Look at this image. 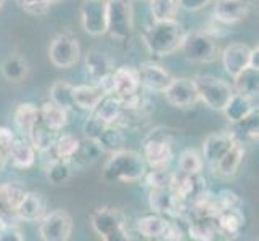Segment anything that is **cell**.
I'll list each match as a JSON object with an SVG mask.
<instances>
[{"mask_svg":"<svg viewBox=\"0 0 259 241\" xmlns=\"http://www.w3.org/2000/svg\"><path fill=\"white\" fill-rule=\"evenodd\" d=\"M177 8V0H150V13L153 21L176 20Z\"/></svg>","mask_w":259,"mask_h":241,"instance_id":"42","label":"cell"},{"mask_svg":"<svg viewBox=\"0 0 259 241\" xmlns=\"http://www.w3.org/2000/svg\"><path fill=\"white\" fill-rule=\"evenodd\" d=\"M52 2H57V0H52Z\"/></svg>","mask_w":259,"mask_h":241,"instance_id":"53","label":"cell"},{"mask_svg":"<svg viewBox=\"0 0 259 241\" xmlns=\"http://www.w3.org/2000/svg\"><path fill=\"white\" fill-rule=\"evenodd\" d=\"M44 169H46L49 180L53 185H63V183H66L69 180V177H71V163L66 159H58L57 158Z\"/></svg>","mask_w":259,"mask_h":241,"instance_id":"43","label":"cell"},{"mask_svg":"<svg viewBox=\"0 0 259 241\" xmlns=\"http://www.w3.org/2000/svg\"><path fill=\"white\" fill-rule=\"evenodd\" d=\"M163 93L169 105L181 110L192 108L200 100L195 80L192 77H172Z\"/></svg>","mask_w":259,"mask_h":241,"instance_id":"11","label":"cell"},{"mask_svg":"<svg viewBox=\"0 0 259 241\" xmlns=\"http://www.w3.org/2000/svg\"><path fill=\"white\" fill-rule=\"evenodd\" d=\"M171 188L174 193L181 198V201L189 206L190 203H193L200 195H203L208 190L206 186V178L200 174H179L176 171V180L172 183Z\"/></svg>","mask_w":259,"mask_h":241,"instance_id":"14","label":"cell"},{"mask_svg":"<svg viewBox=\"0 0 259 241\" xmlns=\"http://www.w3.org/2000/svg\"><path fill=\"white\" fill-rule=\"evenodd\" d=\"M2 74L8 82H15V84L23 82L29 74L28 61L23 57L16 55V53H12V55L7 57L2 63Z\"/></svg>","mask_w":259,"mask_h":241,"instance_id":"33","label":"cell"},{"mask_svg":"<svg viewBox=\"0 0 259 241\" xmlns=\"http://www.w3.org/2000/svg\"><path fill=\"white\" fill-rule=\"evenodd\" d=\"M211 2L212 0H177V5L187 12H198Z\"/></svg>","mask_w":259,"mask_h":241,"instance_id":"46","label":"cell"},{"mask_svg":"<svg viewBox=\"0 0 259 241\" xmlns=\"http://www.w3.org/2000/svg\"><path fill=\"white\" fill-rule=\"evenodd\" d=\"M137 71L132 66H119L113 71V93L119 98L129 97L140 90Z\"/></svg>","mask_w":259,"mask_h":241,"instance_id":"21","label":"cell"},{"mask_svg":"<svg viewBox=\"0 0 259 241\" xmlns=\"http://www.w3.org/2000/svg\"><path fill=\"white\" fill-rule=\"evenodd\" d=\"M49 58L50 63L60 69L73 68L81 58L79 40L69 32H61L55 35L49 47Z\"/></svg>","mask_w":259,"mask_h":241,"instance_id":"8","label":"cell"},{"mask_svg":"<svg viewBox=\"0 0 259 241\" xmlns=\"http://www.w3.org/2000/svg\"><path fill=\"white\" fill-rule=\"evenodd\" d=\"M106 126H108V124L103 122L94 113H91V116H89V118L85 119V122H84V135H85V138L95 141L98 137H100V133L105 130Z\"/></svg>","mask_w":259,"mask_h":241,"instance_id":"44","label":"cell"},{"mask_svg":"<svg viewBox=\"0 0 259 241\" xmlns=\"http://www.w3.org/2000/svg\"><path fill=\"white\" fill-rule=\"evenodd\" d=\"M140 180H144V185L150 190L171 188L176 180V171H171L169 167H155L151 171H147Z\"/></svg>","mask_w":259,"mask_h":241,"instance_id":"35","label":"cell"},{"mask_svg":"<svg viewBox=\"0 0 259 241\" xmlns=\"http://www.w3.org/2000/svg\"><path fill=\"white\" fill-rule=\"evenodd\" d=\"M47 212V203L42 193L26 191L20 206L16 209L15 219L23 222H39Z\"/></svg>","mask_w":259,"mask_h":241,"instance_id":"18","label":"cell"},{"mask_svg":"<svg viewBox=\"0 0 259 241\" xmlns=\"http://www.w3.org/2000/svg\"><path fill=\"white\" fill-rule=\"evenodd\" d=\"M234 90L240 95L257 100L259 93V74L257 69L246 68L234 77Z\"/></svg>","mask_w":259,"mask_h":241,"instance_id":"32","label":"cell"},{"mask_svg":"<svg viewBox=\"0 0 259 241\" xmlns=\"http://www.w3.org/2000/svg\"><path fill=\"white\" fill-rule=\"evenodd\" d=\"M174 130L169 127H155L150 130L144 141H142V156L147 166L155 167H169L174 158L172 153Z\"/></svg>","mask_w":259,"mask_h":241,"instance_id":"3","label":"cell"},{"mask_svg":"<svg viewBox=\"0 0 259 241\" xmlns=\"http://www.w3.org/2000/svg\"><path fill=\"white\" fill-rule=\"evenodd\" d=\"M193 80L196 90H198L200 100L214 111L224 110L232 95L235 93L234 85H230L224 79L208 76V74H200L195 76Z\"/></svg>","mask_w":259,"mask_h":241,"instance_id":"5","label":"cell"},{"mask_svg":"<svg viewBox=\"0 0 259 241\" xmlns=\"http://www.w3.org/2000/svg\"><path fill=\"white\" fill-rule=\"evenodd\" d=\"M26 190L16 182L0 183V216L15 219L16 209L20 206Z\"/></svg>","mask_w":259,"mask_h":241,"instance_id":"22","label":"cell"},{"mask_svg":"<svg viewBox=\"0 0 259 241\" xmlns=\"http://www.w3.org/2000/svg\"><path fill=\"white\" fill-rule=\"evenodd\" d=\"M148 204L151 211L166 219L181 220L185 219L187 206L172 188H153L148 195Z\"/></svg>","mask_w":259,"mask_h":241,"instance_id":"10","label":"cell"},{"mask_svg":"<svg viewBox=\"0 0 259 241\" xmlns=\"http://www.w3.org/2000/svg\"><path fill=\"white\" fill-rule=\"evenodd\" d=\"M203 164H204V161L198 151L193 148L184 150L182 153L179 155L177 172L179 174H200Z\"/></svg>","mask_w":259,"mask_h":241,"instance_id":"39","label":"cell"},{"mask_svg":"<svg viewBox=\"0 0 259 241\" xmlns=\"http://www.w3.org/2000/svg\"><path fill=\"white\" fill-rule=\"evenodd\" d=\"M73 84L66 82V80H57L50 87V102L58 105L60 108H65L66 111L74 108L73 102Z\"/></svg>","mask_w":259,"mask_h":241,"instance_id":"38","label":"cell"},{"mask_svg":"<svg viewBox=\"0 0 259 241\" xmlns=\"http://www.w3.org/2000/svg\"><path fill=\"white\" fill-rule=\"evenodd\" d=\"M95 143L105 153H114V151L121 150L124 145V135L121 127L116 126V124H108L100 133V137L95 140Z\"/></svg>","mask_w":259,"mask_h":241,"instance_id":"36","label":"cell"},{"mask_svg":"<svg viewBox=\"0 0 259 241\" xmlns=\"http://www.w3.org/2000/svg\"><path fill=\"white\" fill-rule=\"evenodd\" d=\"M105 93L97 85H74L73 87V102L74 108L84 111H94L97 105L102 102Z\"/></svg>","mask_w":259,"mask_h":241,"instance_id":"29","label":"cell"},{"mask_svg":"<svg viewBox=\"0 0 259 241\" xmlns=\"http://www.w3.org/2000/svg\"><path fill=\"white\" fill-rule=\"evenodd\" d=\"M81 24L92 37L106 34V0H84L81 5Z\"/></svg>","mask_w":259,"mask_h":241,"instance_id":"12","label":"cell"},{"mask_svg":"<svg viewBox=\"0 0 259 241\" xmlns=\"http://www.w3.org/2000/svg\"><path fill=\"white\" fill-rule=\"evenodd\" d=\"M136 71H137L140 87H144L148 92L163 93L164 88L172 80L171 73H169L166 68H163L161 65L153 63V61L140 65L139 68H136Z\"/></svg>","mask_w":259,"mask_h":241,"instance_id":"13","label":"cell"},{"mask_svg":"<svg viewBox=\"0 0 259 241\" xmlns=\"http://www.w3.org/2000/svg\"><path fill=\"white\" fill-rule=\"evenodd\" d=\"M122 111L124 110H122L121 98L114 93H110V95H105L102 98V102L97 105V108L91 113L98 116V118L106 124H118L122 116Z\"/></svg>","mask_w":259,"mask_h":241,"instance_id":"30","label":"cell"},{"mask_svg":"<svg viewBox=\"0 0 259 241\" xmlns=\"http://www.w3.org/2000/svg\"><path fill=\"white\" fill-rule=\"evenodd\" d=\"M73 233V217L65 209L46 212L39 220V235L44 241H66Z\"/></svg>","mask_w":259,"mask_h":241,"instance_id":"9","label":"cell"},{"mask_svg":"<svg viewBox=\"0 0 259 241\" xmlns=\"http://www.w3.org/2000/svg\"><path fill=\"white\" fill-rule=\"evenodd\" d=\"M8 224H10V222H7V219H5L4 216H0V236L4 235V231H5V228L8 227Z\"/></svg>","mask_w":259,"mask_h":241,"instance_id":"51","label":"cell"},{"mask_svg":"<svg viewBox=\"0 0 259 241\" xmlns=\"http://www.w3.org/2000/svg\"><path fill=\"white\" fill-rule=\"evenodd\" d=\"M79 145H81V140L73 133H61V135H57L55 141H53V153L58 159L69 161L77 151Z\"/></svg>","mask_w":259,"mask_h":241,"instance_id":"40","label":"cell"},{"mask_svg":"<svg viewBox=\"0 0 259 241\" xmlns=\"http://www.w3.org/2000/svg\"><path fill=\"white\" fill-rule=\"evenodd\" d=\"M15 140H16V137H15V132L12 129H8L5 126L0 127V148L8 151V148L12 147V143Z\"/></svg>","mask_w":259,"mask_h":241,"instance_id":"48","label":"cell"},{"mask_svg":"<svg viewBox=\"0 0 259 241\" xmlns=\"http://www.w3.org/2000/svg\"><path fill=\"white\" fill-rule=\"evenodd\" d=\"M249 53L251 49L246 43H230L221 52L219 57L222 58V65L230 77H235L243 69L249 68Z\"/></svg>","mask_w":259,"mask_h":241,"instance_id":"17","label":"cell"},{"mask_svg":"<svg viewBox=\"0 0 259 241\" xmlns=\"http://www.w3.org/2000/svg\"><path fill=\"white\" fill-rule=\"evenodd\" d=\"M57 135H58L57 132L50 130L46 124L39 119V122L35 124L34 129L31 130V135L28 140L31 141L34 150L37 151V153H40V151H46L53 147V141H55Z\"/></svg>","mask_w":259,"mask_h":241,"instance_id":"37","label":"cell"},{"mask_svg":"<svg viewBox=\"0 0 259 241\" xmlns=\"http://www.w3.org/2000/svg\"><path fill=\"white\" fill-rule=\"evenodd\" d=\"M216 227L219 235H224L226 238H235L237 235H240L243 225H245V216L243 211L238 206H232L227 208L224 211H221L216 217Z\"/></svg>","mask_w":259,"mask_h":241,"instance_id":"20","label":"cell"},{"mask_svg":"<svg viewBox=\"0 0 259 241\" xmlns=\"http://www.w3.org/2000/svg\"><path fill=\"white\" fill-rule=\"evenodd\" d=\"M23 239H24L23 231L15 224H8V227L4 231V235L0 236V241H23Z\"/></svg>","mask_w":259,"mask_h":241,"instance_id":"47","label":"cell"},{"mask_svg":"<svg viewBox=\"0 0 259 241\" xmlns=\"http://www.w3.org/2000/svg\"><path fill=\"white\" fill-rule=\"evenodd\" d=\"M85 71L87 74L91 76V79L94 80V84L97 80H100L106 76H111L114 71V61L111 60V57L108 53H105L102 50H89L85 53Z\"/></svg>","mask_w":259,"mask_h":241,"instance_id":"19","label":"cell"},{"mask_svg":"<svg viewBox=\"0 0 259 241\" xmlns=\"http://www.w3.org/2000/svg\"><path fill=\"white\" fill-rule=\"evenodd\" d=\"M147 172V163L144 156L132 150H118L111 153L110 159L103 166L102 178L108 183H131L139 182Z\"/></svg>","mask_w":259,"mask_h":241,"instance_id":"1","label":"cell"},{"mask_svg":"<svg viewBox=\"0 0 259 241\" xmlns=\"http://www.w3.org/2000/svg\"><path fill=\"white\" fill-rule=\"evenodd\" d=\"M102 153V150L98 148V145L95 143V141L92 140H85L84 143L81 141V145H79L77 151L73 155V158L69 159V163L71 164H76L79 167H85L89 164H92L97 161V158L100 156Z\"/></svg>","mask_w":259,"mask_h":241,"instance_id":"41","label":"cell"},{"mask_svg":"<svg viewBox=\"0 0 259 241\" xmlns=\"http://www.w3.org/2000/svg\"><path fill=\"white\" fill-rule=\"evenodd\" d=\"M249 68L259 69V49H257V45L254 49H251V53H249Z\"/></svg>","mask_w":259,"mask_h":241,"instance_id":"49","label":"cell"},{"mask_svg":"<svg viewBox=\"0 0 259 241\" xmlns=\"http://www.w3.org/2000/svg\"><path fill=\"white\" fill-rule=\"evenodd\" d=\"M39 116H40V121L46 124L50 130L57 133L60 130H63L68 124V111L65 108H60V106L53 102L44 103L39 108Z\"/></svg>","mask_w":259,"mask_h":241,"instance_id":"31","label":"cell"},{"mask_svg":"<svg viewBox=\"0 0 259 241\" xmlns=\"http://www.w3.org/2000/svg\"><path fill=\"white\" fill-rule=\"evenodd\" d=\"M234 143H235V140L230 135V132H212L203 141L201 158L204 163L212 169Z\"/></svg>","mask_w":259,"mask_h":241,"instance_id":"16","label":"cell"},{"mask_svg":"<svg viewBox=\"0 0 259 241\" xmlns=\"http://www.w3.org/2000/svg\"><path fill=\"white\" fill-rule=\"evenodd\" d=\"M184 57L193 63H212L221 55L218 40L204 31L187 32L181 45Z\"/></svg>","mask_w":259,"mask_h":241,"instance_id":"7","label":"cell"},{"mask_svg":"<svg viewBox=\"0 0 259 241\" xmlns=\"http://www.w3.org/2000/svg\"><path fill=\"white\" fill-rule=\"evenodd\" d=\"M243 158H245V147L242 143H238V141H235L227 153L218 161L216 166L212 167V171L218 175L226 177V178L234 177L238 172L240 166H242Z\"/></svg>","mask_w":259,"mask_h":241,"instance_id":"24","label":"cell"},{"mask_svg":"<svg viewBox=\"0 0 259 241\" xmlns=\"http://www.w3.org/2000/svg\"><path fill=\"white\" fill-rule=\"evenodd\" d=\"M39 106H35L34 103H20L16 106V110L13 113V121L15 126L20 132L21 138L28 140L31 135V130L34 129L35 124L39 122Z\"/></svg>","mask_w":259,"mask_h":241,"instance_id":"23","label":"cell"},{"mask_svg":"<svg viewBox=\"0 0 259 241\" xmlns=\"http://www.w3.org/2000/svg\"><path fill=\"white\" fill-rule=\"evenodd\" d=\"M134 31L132 0H106V32L113 39L127 40Z\"/></svg>","mask_w":259,"mask_h":241,"instance_id":"6","label":"cell"},{"mask_svg":"<svg viewBox=\"0 0 259 241\" xmlns=\"http://www.w3.org/2000/svg\"><path fill=\"white\" fill-rule=\"evenodd\" d=\"M18 4H20V7L26 13L39 16V15L47 13V10L53 2L52 0H18Z\"/></svg>","mask_w":259,"mask_h":241,"instance_id":"45","label":"cell"},{"mask_svg":"<svg viewBox=\"0 0 259 241\" xmlns=\"http://www.w3.org/2000/svg\"><path fill=\"white\" fill-rule=\"evenodd\" d=\"M189 236L196 241H212L219 236L216 220L211 217H201L190 220Z\"/></svg>","mask_w":259,"mask_h":241,"instance_id":"34","label":"cell"},{"mask_svg":"<svg viewBox=\"0 0 259 241\" xmlns=\"http://www.w3.org/2000/svg\"><path fill=\"white\" fill-rule=\"evenodd\" d=\"M169 222H171V219H166L159 214H150V216H144L137 220V230L147 239L164 241Z\"/></svg>","mask_w":259,"mask_h":241,"instance_id":"26","label":"cell"},{"mask_svg":"<svg viewBox=\"0 0 259 241\" xmlns=\"http://www.w3.org/2000/svg\"><path fill=\"white\" fill-rule=\"evenodd\" d=\"M2 5H4V0H0V8H2Z\"/></svg>","mask_w":259,"mask_h":241,"instance_id":"52","label":"cell"},{"mask_svg":"<svg viewBox=\"0 0 259 241\" xmlns=\"http://www.w3.org/2000/svg\"><path fill=\"white\" fill-rule=\"evenodd\" d=\"M257 130H259V116L256 110L249 116H246V118H243L242 121L232 122V129L229 132L235 141L245 145L246 141L257 140Z\"/></svg>","mask_w":259,"mask_h":241,"instance_id":"28","label":"cell"},{"mask_svg":"<svg viewBox=\"0 0 259 241\" xmlns=\"http://www.w3.org/2000/svg\"><path fill=\"white\" fill-rule=\"evenodd\" d=\"M256 110H257V106H256L254 98H249V97L240 95L235 92L229 100V103L226 105V108L222 110V113L226 114L227 121L232 124V122L242 121L243 118H246V116H249Z\"/></svg>","mask_w":259,"mask_h":241,"instance_id":"27","label":"cell"},{"mask_svg":"<svg viewBox=\"0 0 259 241\" xmlns=\"http://www.w3.org/2000/svg\"><path fill=\"white\" fill-rule=\"evenodd\" d=\"M7 163H8V155H7V151L0 148V172H2L4 169H5Z\"/></svg>","mask_w":259,"mask_h":241,"instance_id":"50","label":"cell"},{"mask_svg":"<svg viewBox=\"0 0 259 241\" xmlns=\"http://www.w3.org/2000/svg\"><path fill=\"white\" fill-rule=\"evenodd\" d=\"M254 5V0H216L212 18L227 26L245 20Z\"/></svg>","mask_w":259,"mask_h":241,"instance_id":"15","label":"cell"},{"mask_svg":"<svg viewBox=\"0 0 259 241\" xmlns=\"http://www.w3.org/2000/svg\"><path fill=\"white\" fill-rule=\"evenodd\" d=\"M187 31L176 21H153L144 32V42L150 53L156 57H167L181 49Z\"/></svg>","mask_w":259,"mask_h":241,"instance_id":"2","label":"cell"},{"mask_svg":"<svg viewBox=\"0 0 259 241\" xmlns=\"http://www.w3.org/2000/svg\"><path fill=\"white\" fill-rule=\"evenodd\" d=\"M8 161H12V164L18 169H29L35 163V155L37 151L34 150L29 140L26 138H16L12 147L7 151Z\"/></svg>","mask_w":259,"mask_h":241,"instance_id":"25","label":"cell"},{"mask_svg":"<svg viewBox=\"0 0 259 241\" xmlns=\"http://www.w3.org/2000/svg\"><path fill=\"white\" fill-rule=\"evenodd\" d=\"M91 224L95 233L105 241H129L126 214L118 208L103 206L92 212Z\"/></svg>","mask_w":259,"mask_h":241,"instance_id":"4","label":"cell"}]
</instances>
